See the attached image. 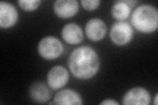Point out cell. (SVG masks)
I'll use <instances>...</instances> for the list:
<instances>
[{
    "label": "cell",
    "mask_w": 158,
    "mask_h": 105,
    "mask_svg": "<svg viewBox=\"0 0 158 105\" xmlns=\"http://www.w3.org/2000/svg\"><path fill=\"white\" fill-rule=\"evenodd\" d=\"M100 66V58L91 47L83 46L74 49L68 59L69 71L74 76L81 79L92 78Z\"/></svg>",
    "instance_id": "obj_1"
},
{
    "label": "cell",
    "mask_w": 158,
    "mask_h": 105,
    "mask_svg": "<svg viewBox=\"0 0 158 105\" xmlns=\"http://www.w3.org/2000/svg\"><path fill=\"white\" fill-rule=\"evenodd\" d=\"M69 74L67 70L62 66H55L48 72L47 82L49 87L53 90L63 87L67 83Z\"/></svg>",
    "instance_id": "obj_5"
},
{
    "label": "cell",
    "mask_w": 158,
    "mask_h": 105,
    "mask_svg": "<svg viewBox=\"0 0 158 105\" xmlns=\"http://www.w3.org/2000/svg\"><path fill=\"white\" fill-rule=\"evenodd\" d=\"M131 21L137 30L143 33H152L158 26L157 9L150 5L138 6L132 12Z\"/></svg>",
    "instance_id": "obj_2"
},
{
    "label": "cell",
    "mask_w": 158,
    "mask_h": 105,
    "mask_svg": "<svg viewBox=\"0 0 158 105\" xmlns=\"http://www.w3.org/2000/svg\"><path fill=\"white\" fill-rule=\"evenodd\" d=\"M19 6L27 11H32L36 9L41 3L40 0H19Z\"/></svg>",
    "instance_id": "obj_14"
},
{
    "label": "cell",
    "mask_w": 158,
    "mask_h": 105,
    "mask_svg": "<svg viewBox=\"0 0 158 105\" xmlns=\"http://www.w3.org/2000/svg\"><path fill=\"white\" fill-rule=\"evenodd\" d=\"M79 9L77 0H57L53 4V11L60 18H68L75 15Z\"/></svg>",
    "instance_id": "obj_8"
},
{
    "label": "cell",
    "mask_w": 158,
    "mask_h": 105,
    "mask_svg": "<svg viewBox=\"0 0 158 105\" xmlns=\"http://www.w3.org/2000/svg\"><path fill=\"white\" fill-rule=\"evenodd\" d=\"M38 51L44 59L53 60L61 56L63 51V46L57 38L47 36L42 38L39 42Z\"/></svg>",
    "instance_id": "obj_3"
},
{
    "label": "cell",
    "mask_w": 158,
    "mask_h": 105,
    "mask_svg": "<svg viewBox=\"0 0 158 105\" xmlns=\"http://www.w3.org/2000/svg\"><path fill=\"white\" fill-rule=\"evenodd\" d=\"M61 36L67 43L76 45L83 40V32L77 24L69 23L62 28Z\"/></svg>",
    "instance_id": "obj_10"
},
{
    "label": "cell",
    "mask_w": 158,
    "mask_h": 105,
    "mask_svg": "<svg viewBox=\"0 0 158 105\" xmlns=\"http://www.w3.org/2000/svg\"><path fill=\"white\" fill-rule=\"evenodd\" d=\"M157 97H158V95L157 94L156 97H155V100H154V104H155V105H157Z\"/></svg>",
    "instance_id": "obj_17"
},
{
    "label": "cell",
    "mask_w": 158,
    "mask_h": 105,
    "mask_svg": "<svg viewBox=\"0 0 158 105\" xmlns=\"http://www.w3.org/2000/svg\"><path fill=\"white\" fill-rule=\"evenodd\" d=\"M150 95L143 87H134L128 91L123 97V104L125 105H148L150 103Z\"/></svg>",
    "instance_id": "obj_6"
},
{
    "label": "cell",
    "mask_w": 158,
    "mask_h": 105,
    "mask_svg": "<svg viewBox=\"0 0 158 105\" xmlns=\"http://www.w3.org/2000/svg\"><path fill=\"white\" fill-rule=\"evenodd\" d=\"M101 2L99 0H82L81 3L82 7L88 11H92L97 9L100 6Z\"/></svg>",
    "instance_id": "obj_15"
},
{
    "label": "cell",
    "mask_w": 158,
    "mask_h": 105,
    "mask_svg": "<svg viewBox=\"0 0 158 105\" xmlns=\"http://www.w3.org/2000/svg\"><path fill=\"white\" fill-rule=\"evenodd\" d=\"M137 3L132 0H122L116 2L111 7V13L113 17L117 21H123L130 15L131 9Z\"/></svg>",
    "instance_id": "obj_11"
},
{
    "label": "cell",
    "mask_w": 158,
    "mask_h": 105,
    "mask_svg": "<svg viewBox=\"0 0 158 105\" xmlns=\"http://www.w3.org/2000/svg\"><path fill=\"white\" fill-rule=\"evenodd\" d=\"M102 105H118L119 103L113 99H106L100 103Z\"/></svg>",
    "instance_id": "obj_16"
},
{
    "label": "cell",
    "mask_w": 158,
    "mask_h": 105,
    "mask_svg": "<svg viewBox=\"0 0 158 105\" xmlns=\"http://www.w3.org/2000/svg\"><path fill=\"white\" fill-rule=\"evenodd\" d=\"M19 14L17 9L13 4L0 2V26L2 28L12 27L17 22Z\"/></svg>",
    "instance_id": "obj_7"
},
{
    "label": "cell",
    "mask_w": 158,
    "mask_h": 105,
    "mask_svg": "<svg viewBox=\"0 0 158 105\" xmlns=\"http://www.w3.org/2000/svg\"><path fill=\"white\" fill-rule=\"evenodd\" d=\"M29 95L36 103H45L51 98L52 93L44 83L36 82L32 83L30 87Z\"/></svg>",
    "instance_id": "obj_13"
},
{
    "label": "cell",
    "mask_w": 158,
    "mask_h": 105,
    "mask_svg": "<svg viewBox=\"0 0 158 105\" xmlns=\"http://www.w3.org/2000/svg\"><path fill=\"white\" fill-rule=\"evenodd\" d=\"M134 31L131 24L127 22L119 21L113 24L110 30L112 42L117 46H125L131 42Z\"/></svg>",
    "instance_id": "obj_4"
},
{
    "label": "cell",
    "mask_w": 158,
    "mask_h": 105,
    "mask_svg": "<svg viewBox=\"0 0 158 105\" xmlns=\"http://www.w3.org/2000/svg\"><path fill=\"white\" fill-rule=\"evenodd\" d=\"M54 104H82V99L80 94L70 89L59 91L54 97Z\"/></svg>",
    "instance_id": "obj_12"
},
{
    "label": "cell",
    "mask_w": 158,
    "mask_h": 105,
    "mask_svg": "<svg viewBox=\"0 0 158 105\" xmlns=\"http://www.w3.org/2000/svg\"><path fill=\"white\" fill-rule=\"evenodd\" d=\"M106 25L102 19L94 18L87 22L85 32L87 37L92 41H100L106 34Z\"/></svg>",
    "instance_id": "obj_9"
}]
</instances>
